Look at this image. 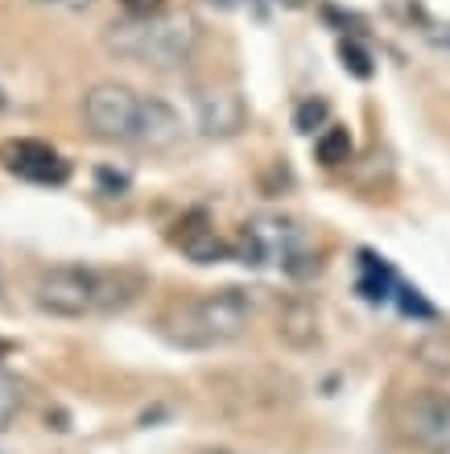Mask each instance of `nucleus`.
<instances>
[{
    "mask_svg": "<svg viewBox=\"0 0 450 454\" xmlns=\"http://www.w3.org/2000/svg\"><path fill=\"white\" fill-rule=\"evenodd\" d=\"M104 50L120 62H141L154 71H178L199 50V21L190 12H154L124 17L104 29Z\"/></svg>",
    "mask_w": 450,
    "mask_h": 454,
    "instance_id": "nucleus-1",
    "label": "nucleus"
},
{
    "mask_svg": "<svg viewBox=\"0 0 450 454\" xmlns=\"http://www.w3.org/2000/svg\"><path fill=\"white\" fill-rule=\"evenodd\" d=\"M252 323V298L244 289H215L202 298L174 301L162 314V335L186 351H211V347L236 343Z\"/></svg>",
    "mask_w": 450,
    "mask_h": 454,
    "instance_id": "nucleus-2",
    "label": "nucleus"
},
{
    "mask_svg": "<svg viewBox=\"0 0 450 454\" xmlns=\"http://www.w3.org/2000/svg\"><path fill=\"white\" fill-rule=\"evenodd\" d=\"M34 301L46 314H59V318H83V314H95L107 306V281L99 269L59 264V269L37 277Z\"/></svg>",
    "mask_w": 450,
    "mask_h": 454,
    "instance_id": "nucleus-3",
    "label": "nucleus"
},
{
    "mask_svg": "<svg viewBox=\"0 0 450 454\" xmlns=\"http://www.w3.org/2000/svg\"><path fill=\"white\" fill-rule=\"evenodd\" d=\"M236 261L252 264V269H289L294 273V261H306V248H302V227L294 219H281V215H261V219H249L240 227L236 244Z\"/></svg>",
    "mask_w": 450,
    "mask_h": 454,
    "instance_id": "nucleus-4",
    "label": "nucleus"
},
{
    "mask_svg": "<svg viewBox=\"0 0 450 454\" xmlns=\"http://www.w3.org/2000/svg\"><path fill=\"white\" fill-rule=\"evenodd\" d=\"M141 99L124 83H95L83 96V124L95 141L107 145H132L137 124H141Z\"/></svg>",
    "mask_w": 450,
    "mask_h": 454,
    "instance_id": "nucleus-5",
    "label": "nucleus"
},
{
    "mask_svg": "<svg viewBox=\"0 0 450 454\" xmlns=\"http://www.w3.org/2000/svg\"><path fill=\"white\" fill-rule=\"evenodd\" d=\"M405 438L430 454H450V393H417L401 413Z\"/></svg>",
    "mask_w": 450,
    "mask_h": 454,
    "instance_id": "nucleus-6",
    "label": "nucleus"
},
{
    "mask_svg": "<svg viewBox=\"0 0 450 454\" xmlns=\"http://www.w3.org/2000/svg\"><path fill=\"white\" fill-rule=\"evenodd\" d=\"M0 166L9 169L12 178L34 182V186H62L71 178V166L46 141H4L0 145Z\"/></svg>",
    "mask_w": 450,
    "mask_h": 454,
    "instance_id": "nucleus-7",
    "label": "nucleus"
},
{
    "mask_svg": "<svg viewBox=\"0 0 450 454\" xmlns=\"http://www.w3.org/2000/svg\"><path fill=\"white\" fill-rule=\"evenodd\" d=\"M249 124V104L236 87H207L199 91V129L202 137H236Z\"/></svg>",
    "mask_w": 450,
    "mask_h": 454,
    "instance_id": "nucleus-8",
    "label": "nucleus"
},
{
    "mask_svg": "<svg viewBox=\"0 0 450 454\" xmlns=\"http://www.w3.org/2000/svg\"><path fill=\"white\" fill-rule=\"evenodd\" d=\"M174 248H178L182 256H190L194 264H215L232 252L224 239H219V231L211 227L207 211H190L186 219H178V227H174Z\"/></svg>",
    "mask_w": 450,
    "mask_h": 454,
    "instance_id": "nucleus-9",
    "label": "nucleus"
},
{
    "mask_svg": "<svg viewBox=\"0 0 450 454\" xmlns=\"http://www.w3.org/2000/svg\"><path fill=\"white\" fill-rule=\"evenodd\" d=\"M182 141V116L174 108H170L166 99H141V124H137V141L141 149H149V153H166V149H174V145Z\"/></svg>",
    "mask_w": 450,
    "mask_h": 454,
    "instance_id": "nucleus-10",
    "label": "nucleus"
},
{
    "mask_svg": "<svg viewBox=\"0 0 450 454\" xmlns=\"http://www.w3.org/2000/svg\"><path fill=\"white\" fill-rule=\"evenodd\" d=\"M277 339L294 351H306V347L319 343V306L310 298H289L277 310Z\"/></svg>",
    "mask_w": 450,
    "mask_h": 454,
    "instance_id": "nucleus-11",
    "label": "nucleus"
},
{
    "mask_svg": "<svg viewBox=\"0 0 450 454\" xmlns=\"http://www.w3.org/2000/svg\"><path fill=\"white\" fill-rule=\"evenodd\" d=\"M359 261H364V277H359V294H364L367 301H389L392 294H397V273H392L384 261H376L372 252H359Z\"/></svg>",
    "mask_w": 450,
    "mask_h": 454,
    "instance_id": "nucleus-12",
    "label": "nucleus"
},
{
    "mask_svg": "<svg viewBox=\"0 0 450 454\" xmlns=\"http://www.w3.org/2000/svg\"><path fill=\"white\" fill-rule=\"evenodd\" d=\"M314 157H319L327 169H339L351 161V132L339 129V124H327V129L314 137Z\"/></svg>",
    "mask_w": 450,
    "mask_h": 454,
    "instance_id": "nucleus-13",
    "label": "nucleus"
},
{
    "mask_svg": "<svg viewBox=\"0 0 450 454\" xmlns=\"http://www.w3.org/2000/svg\"><path fill=\"white\" fill-rule=\"evenodd\" d=\"M327 120H331V104H327L322 96H310V99H302V104H297L294 129L306 132V137H314V132L327 129Z\"/></svg>",
    "mask_w": 450,
    "mask_h": 454,
    "instance_id": "nucleus-14",
    "label": "nucleus"
},
{
    "mask_svg": "<svg viewBox=\"0 0 450 454\" xmlns=\"http://www.w3.org/2000/svg\"><path fill=\"white\" fill-rule=\"evenodd\" d=\"M339 59H343V71L356 74V79H372V74H376L372 50H367L364 42H356V37H343V42H339Z\"/></svg>",
    "mask_w": 450,
    "mask_h": 454,
    "instance_id": "nucleus-15",
    "label": "nucleus"
},
{
    "mask_svg": "<svg viewBox=\"0 0 450 454\" xmlns=\"http://www.w3.org/2000/svg\"><path fill=\"white\" fill-rule=\"evenodd\" d=\"M17 413H21V384L9 372H0V430H9Z\"/></svg>",
    "mask_w": 450,
    "mask_h": 454,
    "instance_id": "nucleus-16",
    "label": "nucleus"
},
{
    "mask_svg": "<svg viewBox=\"0 0 450 454\" xmlns=\"http://www.w3.org/2000/svg\"><path fill=\"white\" fill-rule=\"evenodd\" d=\"M392 298H397V306H401L405 314H417V318H434V306H430V301L422 298L417 289L397 286V294H392Z\"/></svg>",
    "mask_w": 450,
    "mask_h": 454,
    "instance_id": "nucleus-17",
    "label": "nucleus"
},
{
    "mask_svg": "<svg viewBox=\"0 0 450 454\" xmlns=\"http://www.w3.org/2000/svg\"><path fill=\"white\" fill-rule=\"evenodd\" d=\"M129 17H154V12L166 9V0H120Z\"/></svg>",
    "mask_w": 450,
    "mask_h": 454,
    "instance_id": "nucleus-18",
    "label": "nucleus"
},
{
    "mask_svg": "<svg viewBox=\"0 0 450 454\" xmlns=\"http://www.w3.org/2000/svg\"><path fill=\"white\" fill-rule=\"evenodd\" d=\"M37 4H50V9H87L91 0H37Z\"/></svg>",
    "mask_w": 450,
    "mask_h": 454,
    "instance_id": "nucleus-19",
    "label": "nucleus"
},
{
    "mask_svg": "<svg viewBox=\"0 0 450 454\" xmlns=\"http://www.w3.org/2000/svg\"><path fill=\"white\" fill-rule=\"evenodd\" d=\"M207 4H215V9L232 12V9H240V4H249V0H207Z\"/></svg>",
    "mask_w": 450,
    "mask_h": 454,
    "instance_id": "nucleus-20",
    "label": "nucleus"
},
{
    "mask_svg": "<svg viewBox=\"0 0 450 454\" xmlns=\"http://www.w3.org/2000/svg\"><path fill=\"white\" fill-rule=\"evenodd\" d=\"M9 356V339H0V359Z\"/></svg>",
    "mask_w": 450,
    "mask_h": 454,
    "instance_id": "nucleus-21",
    "label": "nucleus"
},
{
    "mask_svg": "<svg viewBox=\"0 0 450 454\" xmlns=\"http://www.w3.org/2000/svg\"><path fill=\"white\" fill-rule=\"evenodd\" d=\"M0 108H4V91H0Z\"/></svg>",
    "mask_w": 450,
    "mask_h": 454,
    "instance_id": "nucleus-22",
    "label": "nucleus"
}]
</instances>
